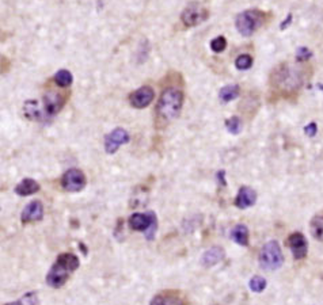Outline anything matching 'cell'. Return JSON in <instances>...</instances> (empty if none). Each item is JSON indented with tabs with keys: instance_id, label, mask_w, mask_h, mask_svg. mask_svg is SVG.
<instances>
[{
	"instance_id": "3957f363",
	"label": "cell",
	"mask_w": 323,
	"mask_h": 305,
	"mask_svg": "<svg viewBox=\"0 0 323 305\" xmlns=\"http://www.w3.org/2000/svg\"><path fill=\"white\" fill-rule=\"evenodd\" d=\"M79 265H80V262H79V258L76 255H73L71 252L60 254L57 256V260L54 262V265L46 275V283L50 288H54V289L62 288L68 281L69 274L77 270Z\"/></svg>"
},
{
	"instance_id": "cb8c5ba5",
	"label": "cell",
	"mask_w": 323,
	"mask_h": 305,
	"mask_svg": "<svg viewBox=\"0 0 323 305\" xmlns=\"http://www.w3.org/2000/svg\"><path fill=\"white\" fill-rule=\"evenodd\" d=\"M251 65H253V57L250 54H240L235 60V67L239 69V71H246V69H250Z\"/></svg>"
},
{
	"instance_id": "d6a6232c",
	"label": "cell",
	"mask_w": 323,
	"mask_h": 305,
	"mask_svg": "<svg viewBox=\"0 0 323 305\" xmlns=\"http://www.w3.org/2000/svg\"><path fill=\"white\" fill-rule=\"evenodd\" d=\"M216 305H220V304H216Z\"/></svg>"
},
{
	"instance_id": "44dd1931",
	"label": "cell",
	"mask_w": 323,
	"mask_h": 305,
	"mask_svg": "<svg viewBox=\"0 0 323 305\" xmlns=\"http://www.w3.org/2000/svg\"><path fill=\"white\" fill-rule=\"evenodd\" d=\"M53 82L57 84L60 88L69 87L73 82L72 73L69 72L68 69H60V71H57V73L54 75Z\"/></svg>"
},
{
	"instance_id": "484cf974",
	"label": "cell",
	"mask_w": 323,
	"mask_h": 305,
	"mask_svg": "<svg viewBox=\"0 0 323 305\" xmlns=\"http://www.w3.org/2000/svg\"><path fill=\"white\" fill-rule=\"evenodd\" d=\"M226 48H227V39L223 35H219V37H216L211 41V49L215 53H221Z\"/></svg>"
},
{
	"instance_id": "9c48e42d",
	"label": "cell",
	"mask_w": 323,
	"mask_h": 305,
	"mask_svg": "<svg viewBox=\"0 0 323 305\" xmlns=\"http://www.w3.org/2000/svg\"><path fill=\"white\" fill-rule=\"evenodd\" d=\"M155 98L154 88L150 86H143V87L137 88L136 91L131 92L128 96V100L131 103L132 107L135 109H146Z\"/></svg>"
},
{
	"instance_id": "30bf717a",
	"label": "cell",
	"mask_w": 323,
	"mask_h": 305,
	"mask_svg": "<svg viewBox=\"0 0 323 305\" xmlns=\"http://www.w3.org/2000/svg\"><path fill=\"white\" fill-rule=\"evenodd\" d=\"M129 141V134L123 128H115L105 137V151L109 155H113L118 151V148L123 144Z\"/></svg>"
},
{
	"instance_id": "4dcf8cb0",
	"label": "cell",
	"mask_w": 323,
	"mask_h": 305,
	"mask_svg": "<svg viewBox=\"0 0 323 305\" xmlns=\"http://www.w3.org/2000/svg\"><path fill=\"white\" fill-rule=\"evenodd\" d=\"M291 21H292V15H291V14H289L288 15V18H287V21H285L284 23H281V29H282V30H284L285 27L288 26L289 23H291Z\"/></svg>"
},
{
	"instance_id": "6da1fadb",
	"label": "cell",
	"mask_w": 323,
	"mask_h": 305,
	"mask_svg": "<svg viewBox=\"0 0 323 305\" xmlns=\"http://www.w3.org/2000/svg\"><path fill=\"white\" fill-rule=\"evenodd\" d=\"M304 73L306 69L301 65L281 63L270 73V86L281 95H291L303 86Z\"/></svg>"
},
{
	"instance_id": "83f0119b",
	"label": "cell",
	"mask_w": 323,
	"mask_h": 305,
	"mask_svg": "<svg viewBox=\"0 0 323 305\" xmlns=\"http://www.w3.org/2000/svg\"><path fill=\"white\" fill-rule=\"evenodd\" d=\"M22 304L23 305H37V294H35V292H30V293H27L25 294L22 297Z\"/></svg>"
},
{
	"instance_id": "9a60e30c",
	"label": "cell",
	"mask_w": 323,
	"mask_h": 305,
	"mask_svg": "<svg viewBox=\"0 0 323 305\" xmlns=\"http://www.w3.org/2000/svg\"><path fill=\"white\" fill-rule=\"evenodd\" d=\"M224 259V250L221 247H212L204 252L201 263L205 267H212Z\"/></svg>"
},
{
	"instance_id": "1f68e13d",
	"label": "cell",
	"mask_w": 323,
	"mask_h": 305,
	"mask_svg": "<svg viewBox=\"0 0 323 305\" xmlns=\"http://www.w3.org/2000/svg\"><path fill=\"white\" fill-rule=\"evenodd\" d=\"M6 305H23L22 301H14V302H8V304Z\"/></svg>"
},
{
	"instance_id": "7c38bea8",
	"label": "cell",
	"mask_w": 323,
	"mask_h": 305,
	"mask_svg": "<svg viewBox=\"0 0 323 305\" xmlns=\"http://www.w3.org/2000/svg\"><path fill=\"white\" fill-rule=\"evenodd\" d=\"M44 217V205L41 201L35 199V201H31L29 205L25 206V209L22 212V216H21V220H22L23 224H27V222H35L43 220Z\"/></svg>"
},
{
	"instance_id": "5bb4252c",
	"label": "cell",
	"mask_w": 323,
	"mask_h": 305,
	"mask_svg": "<svg viewBox=\"0 0 323 305\" xmlns=\"http://www.w3.org/2000/svg\"><path fill=\"white\" fill-rule=\"evenodd\" d=\"M257 201V193L254 189L249 186H242L239 189L238 195L235 198V206L239 209H247L255 204Z\"/></svg>"
},
{
	"instance_id": "f1b7e54d",
	"label": "cell",
	"mask_w": 323,
	"mask_h": 305,
	"mask_svg": "<svg viewBox=\"0 0 323 305\" xmlns=\"http://www.w3.org/2000/svg\"><path fill=\"white\" fill-rule=\"evenodd\" d=\"M318 132V126H316L315 122H311V124H308L306 128H304V133L307 134L308 137H314Z\"/></svg>"
},
{
	"instance_id": "d4e9b609",
	"label": "cell",
	"mask_w": 323,
	"mask_h": 305,
	"mask_svg": "<svg viewBox=\"0 0 323 305\" xmlns=\"http://www.w3.org/2000/svg\"><path fill=\"white\" fill-rule=\"evenodd\" d=\"M249 286H250V289L253 290L254 293H261V292H264L266 288V279L264 278V277L255 275V277H253V278L250 279Z\"/></svg>"
},
{
	"instance_id": "f546056e",
	"label": "cell",
	"mask_w": 323,
	"mask_h": 305,
	"mask_svg": "<svg viewBox=\"0 0 323 305\" xmlns=\"http://www.w3.org/2000/svg\"><path fill=\"white\" fill-rule=\"evenodd\" d=\"M217 176H219V180L221 185H224L226 186V172L224 171H219L217 172Z\"/></svg>"
},
{
	"instance_id": "4fadbf2b",
	"label": "cell",
	"mask_w": 323,
	"mask_h": 305,
	"mask_svg": "<svg viewBox=\"0 0 323 305\" xmlns=\"http://www.w3.org/2000/svg\"><path fill=\"white\" fill-rule=\"evenodd\" d=\"M155 218L156 216L152 212L151 213H133L128 220V224H129V228L133 231L144 232V231H148Z\"/></svg>"
},
{
	"instance_id": "52a82bcc",
	"label": "cell",
	"mask_w": 323,
	"mask_h": 305,
	"mask_svg": "<svg viewBox=\"0 0 323 305\" xmlns=\"http://www.w3.org/2000/svg\"><path fill=\"white\" fill-rule=\"evenodd\" d=\"M67 98H68V92L56 91L53 88L46 90V91L44 92L43 96L44 109H45L46 114L48 115L57 114L58 111L63 109V106H64Z\"/></svg>"
},
{
	"instance_id": "8992f818",
	"label": "cell",
	"mask_w": 323,
	"mask_h": 305,
	"mask_svg": "<svg viewBox=\"0 0 323 305\" xmlns=\"http://www.w3.org/2000/svg\"><path fill=\"white\" fill-rule=\"evenodd\" d=\"M209 18V11L203 4L193 2L188 4L181 14V21L185 27H196Z\"/></svg>"
},
{
	"instance_id": "2e32d148",
	"label": "cell",
	"mask_w": 323,
	"mask_h": 305,
	"mask_svg": "<svg viewBox=\"0 0 323 305\" xmlns=\"http://www.w3.org/2000/svg\"><path fill=\"white\" fill-rule=\"evenodd\" d=\"M38 190H39L38 182L34 179H31V178H25V179L21 180V183H18L15 187L16 194L22 195V197L35 194Z\"/></svg>"
},
{
	"instance_id": "d6986e66",
	"label": "cell",
	"mask_w": 323,
	"mask_h": 305,
	"mask_svg": "<svg viewBox=\"0 0 323 305\" xmlns=\"http://www.w3.org/2000/svg\"><path fill=\"white\" fill-rule=\"evenodd\" d=\"M231 237L235 243H238L239 246H247L249 244V229L243 224L236 225L232 232H231Z\"/></svg>"
},
{
	"instance_id": "ffe728a7",
	"label": "cell",
	"mask_w": 323,
	"mask_h": 305,
	"mask_svg": "<svg viewBox=\"0 0 323 305\" xmlns=\"http://www.w3.org/2000/svg\"><path fill=\"white\" fill-rule=\"evenodd\" d=\"M310 229L311 235L316 240L323 241V214H318L315 217H312L310 222Z\"/></svg>"
},
{
	"instance_id": "e0dca14e",
	"label": "cell",
	"mask_w": 323,
	"mask_h": 305,
	"mask_svg": "<svg viewBox=\"0 0 323 305\" xmlns=\"http://www.w3.org/2000/svg\"><path fill=\"white\" fill-rule=\"evenodd\" d=\"M150 305H185L181 297L174 293H162L152 298Z\"/></svg>"
},
{
	"instance_id": "7402d4cb",
	"label": "cell",
	"mask_w": 323,
	"mask_h": 305,
	"mask_svg": "<svg viewBox=\"0 0 323 305\" xmlns=\"http://www.w3.org/2000/svg\"><path fill=\"white\" fill-rule=\"evenodd\" d=\"M25 114H26L27 118H30V119H41V117H43V113H41V110L38 109V103H37V100H29V102H26V105H25Z\"/></svg>"
},
{
	"instance_id": "603a6c76",
	"label": "cell",
	"mask_w": 323,
	"mask_h": 305,
	"mask_svg": "<svg viewBox=\"0 0 323 305\" xmlns=\"http://www.w3.org/2000/svg\"><path fill=\"white\" fill-rule=\"evenodd\" d=\"M226 128H227V130L231 134H239L242 132L243 128L242 119L234 115V117H231V118H228L227 121H226Z\"/></svg>"
},
{
	"instance_id": "7a4b0ae2",
	"label": "cell",
	"mask_w": 323,
	"mask_h": 305,
	"mask_svg": "<svg viewBox=\"0 0 323 305\" xmlns=\"http://www.w3.org/2000/svg\"><path fill=\"white\" fill-rule=\"evenodd\" d=\"M184 105V92L178 87L169 86L160 94L156 109H155V119L158 128H165L177 118Z\"/></svg>"
},
{
	"instance_id": "277c9868",
	"label": "cell",
	"mask_w": 323,
	"mask_h": 305,
	"mask_svg": "<svg viewBox=\"0 0 323 305\" xmlns=\"http://www.w3.org/2000/svg\"><path fill=\"white\" fill-rule=\"evenodd\" d=\"M266 21H268L266 12L257 10V8H251V10H246V11L238 14L236 19H235V26L243 37H250L259 27L264 26Z\"/></svg>"
},
{
	"instance_id": "4316f807",
	"label": "cell",
	"mask_w": 323,
	"mask_h": 305,
	"mask_svg": "<svg viewBox=\"0 0 323 305\" xmlns=\"http://www.w3.org/2000/svg\"><path fill=\"white\" fill-rule=\"evenodd\" d=\"M312 53L307 48H299L296 53V61L297 63H307L311 58Z\"/></svg>"
},
{
	"instance_id": "8fae6325",
	"label": "cell",
	"mask_w": 323,
	"mask_h": 305,
	"mask_svg": "<svg viewBox=\"0 0 323 305\" xmlns=\"http://www.w3.org/2000/svg\"><path fill=\"white\" fill-rule=\"evenodd\" d=\"M287 244H288V247L291 248V251H292L295 259L300 260L304 259V258L307 256L308 243L303 233L293 232L292 235H289Z\"/></svg>"
},
{
	"instance_id": "ba28073f",
	"label": "cell",
	"mask_w": 323,
	"mask_h": 305,
	"mask_svg": "<svg viewBox=\"0 0 323 305\" xmlns=\"http://www.w3.org/2000/svg\"><path fill=\"white\" fill-rule=\"evenodd\" d=\"M62 186L68 193H77L85 189L86 175L79 168H69L62 176Z\"/></svg>"
},
{
	"instance_id": "5b68a950",
	"label": "cell",
	"mask_w": 323,
	"mask_h": 305,
	"mask_svg": "<svg viewBox=\"0 0 323 305\" xmlns=\"http://www.w3.org/2000/svg\"><path fill=\"white\" fill-rule=\"evenodd\" d=\"M284 263V255L281 252L280 244L276 240H270L262 247L259 254V265L264 270L274 271Z\"/></svg>"
},
{
	"instance_id": "ac0fdd59",
	"label": "cell",
	"mask_w": 323,
	"mask_h": 305,
	"mask_svg": "<svg viewBox=\"0 0 323 305\" xmlns=\"http://www.w3.org/2000/svg\"><path fill=\"white\" fill-rule=\"evenodd\" d=\"M239 94H240V87L238 84H228V86L220 90L219 98L221 102L228 103L231 100H234L235 98H238Z\"/></svg>"
}]
</instances>
